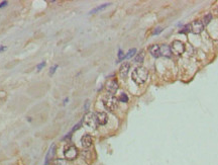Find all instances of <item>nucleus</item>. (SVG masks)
Wrapping results in <instances>:
<instances>
[{
	"label": "nucleus",
	"instance_id": "21",
	"mask_svg": "<svg viewBox=\"0 0 218 165\" xmlns=\"http://www.w3.org/2000/svg\"><path fill=\"white\" fill-rule=\"evenodd\" d=\"M123 59H125V55H124V53L121 51V50H119L118 51V60L119 61H122Z\"/></svg>",
	"mask_w": 218,
	"mask_h": 165
},
{
	"label": "nucleus",
	"instance_id": "15",
	"mask_svg": "<svg viewBox=\"0 0 218 165\" xmlns=\"http://www.w3.org/2000/svg\"><path fill=\"white\" fill-rule=\"evenodd\" d=\"M110 5V3H105V4H102V5H99V6H97L96 8H94V9H92L90 11V14H94V13H97V12H99V11H101V10H103V9H105L106 7H108Z\"/></svg>",
	"mask_w": 218,
	"mask_h": 165
},
{
	"label": "nucleus",
	"instance_id": "2",
	"mask_svg": "<svg viewBox=\"0 0 218 165\" xmlns=\"http://www.w3.org/2000/svg\"><path fill=\"white\" fill-rule=\"evenodd\" d=\"M102 103L109 112H114L118 107V99L113 94H106L102 97Z\"/></svg>",
	"mask_w": 218,
	"mask_h": 165
},
{
	"label": "nucleus",
	"instance_id": "17",
	"mask_svg": "<svg viewBox=\"0 0 218 165\" xmlns=\"http://www.w3.org/2000/svg\"><path fill=\"white\" fill-rule=\"evenodd\" d=\"M135 53H136V49H130L129 51L127 52V54L125 55V58L126 59H129V58H131V57H133L135 55Z\"/></svg>",
	"mask_w": 218,
	"mask_h": 165
},
{
	"label": "nucleus",
	"instance_id": "6",
	"mask_svg": "<svg viewBox=\"0 0 218 165\" xmlns=\"http://www.w3.org/2000/svg\"><path fill=\"white\" fill-rule=\"evenodd\" d=\"M190 25H191V32L196 34L202 33L204 29V25L201 20H195Z\"/></svg>",
	"mask_w": 218,
	"mask_h": 165
},
{
	"label": "nucleus",
	"instance_id": "11",
	"mask_svg": "<svg viewBox=\"0 0 218 165\" xmlns=\"http://www.w3.org/2000/svg\"><path fill=\"white\" fill-rule=\"evenodd\" d=\"M81 144L84 148H89L92 146L93 144V138L91 137L90 135H84L82 137V139H81Z\"/></svg>",
	"mask_w": 218,
	"mask_h": 165
},
{
	"label": "nucleus",
	"instance_id": "25",
	"mask_svg": "<svg viewBox=\"0 0 218 165\" xmlns=\"http://www.w3.org/2000/svg\"><path fill=\"white\" fill-rule=\"evenodd\" d=\"M162 29H160V28H158V29H156V30H155V32H154V34H159L160 32H162Z\"/></svg>",
	"mask_w": 218,
	"mask_h": 165
},
{
	"label": "nucleus",
	"instance_id": "7",
	"mask_svg": "<svg viewBox=\"0 0 218 165\" xmlns=\"http://www.w3.org/2000/svg\"><path fill=\"white\" fill-rule=\"evenodd\" d=\"M118 89V83L116 80H109L108 82L106 83V90L108 91L110 94H114Z\"/></svg>",
	"mask_w": 218,
	"mask_h": 165
},
{
	"label": "nucleus",
	"instance_id": "20",
	"mask_svg": "<svg viewBox=\"0 0 218 165\" xmlns=\"http://www.w3.org/2000/svg\"><path fill=\"white\" fill-rule=\"evenodd\" d=\"M119 100L121 102H127L128 101V96H127V94H125V93H121L120 94V96H119Z\"/></svg>",
	"mask_w": 218,
	"mask_h": 165
},
{
	"label": "nucleus",
	"instance_id": "22",
	"mask_svg": "<svg viewBox=\"0 0 218 165\" xmlns=\"http://www.w3.org/2000/svg\"><path fill=\"white\" fill-rule=\"evenodd\" d=\"M57 68H58V65H55V66H53V67H51V69H49V75H53V73L56 72V70H57Z\"/></svg>",
	"mask_w": 218,
	"mask_h": 165
},
{
	"label": "nucleus",
	"instance_id": "5",
	"mask_svg": "<svg viewBox=\"0 0 218 165\" xmlns=\"http://www.w3.org/2000/svg\"><path fill=\"white\" fill-rule=\"evenodd\" d=\"M171 51L177 56L182 55L185 52V45L181 41H174L171 45Z\"/></svg>",
	"mask_w": 218,
	"mask_h": 165
},
{
	"label": "nucleus",
	"instance_id": "12",
	"mask_svg": "<svg viewBox=\"0 0 218 165\" xmlns=\"http://www.w3.org/2000/svg\"><path fill=\"white\" fill-rule=\"evenodd\" d=\"M148 52L151 53V55L155 58H158L160 57V46L159 45H152L150 48H148Z\"/></svg>",
	"mask_w": 218,
	"mask_h": 165
},
{
	"label": "nucleus",
	"instance_id": "1",
	"mask_svg": "<svg viewBox=\"0 0 218 165\" xmlns=\"http://www.w3.org/2000/svg\"><path fill=\"white\" fill-rule=\"evenodd\" d=\"M131 78L133 80V82H135L137 85H141V84L145 83L148 78L147 69L143 66L135 67V70L131 73Z\"/></svg>",
	"mask_w": 218,
	"mask_h": 165
},
{
	"label": "nucleus",
	"instance_id": "4",
	"mask_svg": "<svg viewBox=\"0 0 218 165\" xmlns=\"http://www.w3.org/2000/svg\"><path fill=\"white\" fill-rule=\"evenodd\" d=\"M83 122L87 127H89L91 129H96L98 127L96 116H95L94 113H87L85 116H84Z\"/></svg>",
	"mask_w": 218,
	"mask_h": 165
},
{
	"label": "nucleus",
	"instance_id": "10",
	"mask_svg": "<svg viewBox=\"0 0 218 165\" xmlns=\"http://www.w3.org/2000/svg\"><path fill=\"white\" fill-rule=\"evenodd\" d=\"M160 55L163 57H166V58H170L172 55V51H171V47L168 45H162L160 46Z\"/></svg>",
	"mask_w": 218,
	"mask_h": 165
},
{
	"label": "nucleus",
	"instance_id": "13",
	"mask_svg": "<svg viewBox=\"0 0 218 165\" xmlns=\"http://www.w3.org/2000/svg\"><path fill=\"white\" fill-rule=\"evenodd\" d=\"M55 153H56V145L53 144V145L51 146V148H49V152H48L47 156H45V165H47V164L49 163V161L53 158V155H55Z\"/></svg>",
	"mask_w": 218,
	"mask_h": 165
},
{
	"label": "nucleus",
	"instance_id": "18",
	"mask_svg": "<svg viewBox=\"0 0 218 165\" xmlns=\"http://www.w3.org/2000/svg\"><path fill=\"white\" fill-rule=\"evenodd\" d=\"M53 165H66V160L65 159H56L53 161Z\"/></svg>",
	"mask_w": 218,
	"mask_h": 165
},
{
	"label": "nucleus",
	"instance_id": "26",
	"mask_svg": "<svg viewBox=\"0 0 218 165\" xmlns=\"http://www.w3.org/2000/svg\"><path fill=\"white\" fill-rule=\"evenodd\" d=\"M4 50H6V47H4V46H1V47H0V52L4 51Z\"/></svg>",
	"mask_w": 218,
	"mask_h": 165
},
{
	"label": "nucleus",
	"instance_id": "19",
	"mask_svg": "<svg viewBox=\"0 0 218 165\" xmlns=\"http://www.w3.org/2000/svg\"><path fill=\"white\" fill-rule=\"evenodd\" d=\"M191 32V25H187L186 26H184V28L182 29V30H180V33H188Z\"/></svg>",
	"mask_w": 218,
	"mask_h": 165
},
{
	"label": "nucleus",
	"instance_id": "23",
	"mask_svg": "<svg viewBox=\"0 0 218 165\" xmlns=\"http://www.w3.org/2000/svg\"><path fill=\"white\" fill-rule=\"evenodd\" d=\"M45 66V62H41V63L40 65H37V67H36V69H37V70H39V71H40V70H41V69H43V68H44Z\"/></svg>",
	"mask_w": 218,
	"mask_h": 165
},
{
	"label": "nucleus",
	"instance_id": "24",
	"mask_svg": "<svg viewBox=\"0 0 218 165\" xmlns=\"http://www.w3.org/2000/svg\"><path fill=\"white\" fill-rule=\"evenodd\" d=\"M7 4H8V2H7V1H2L1 3H0V8H2V7H5Z\"/></svg>",
	"mask_w": 218,
	"mask_h": 165
},
{
	"label": "nucleus",
	"instance_id": "3",
	"mask_svg": "<svg viewBox=\"0 0 218 165\" xmlns=\"http://www.w3.org/2000/svg\"><path fill=\"white\" fill-rule=\"evenodd\" d=\"M64 156L66 160H74L78 157V149L74 145H68L64 149Z\"/></svg>",
	"mask_w": 218,
	"mask_h": 165
},
{
	"label": "nucleus",
	"instance_id": "14",
	"mask_svg": "<svg viewBox=\"0 0 218 165\" xmlns=\"http://www.w3.org/2000/svg\"><path fill=\"white\" fill-rule=\"evenodd\" d=\"M144 60V51L141 50V51L139 52V54H136L135 58V62L136 63H143Z\"/></svg>",
	"mask_w": 218,
	"mask_h": 165
},
{
	"label": "nucleus",
	"instance_id": "9",
	"mask_svg": "<svg viewBox=\"0 0 218 165\" xmlns=\"http://www.w3.org/2000/svg\"><path fill=\"white\" fill-rule=\"evenodd\" d=\"M129 69H130V64H129L128 62H125L121 65L120 69H119V75L121 78L125 79L126 77H127V75L129 73Z\"/></svg>",
	"mask_w": 218,
	"mask_h": 165
},
{
	"label": "nucleus",
	"instance_id": "8",
	"mask_svg": "<svg viewBox=\"0 0 218 165\" xmlns=\"http://www.w3.org/2000/svg\"><path fill=\"white\" fill-rule=\"evenodd\" d=\"M96 116V120H97V124L98 126H104L107 124L108 122V116H107L106 113H96L95 114Z\"/></svg>",
	"mask_w": 218,
	"mask_h": 165
},
{
	"label": "nucleus",
	"instance_id": "16",
	"mask_svg": "<svg viewBox=\"0 0 218 165\" xmlns=\"http://www.w3.org/2000/svg\"><path fill=\"white\" fill-rule=\"evenodd\" d=\"M211 20H212V15L210 14V13L206 14L205 16H204V18H203V25H207L209 22L211 21Z\"/></svg>",
	"mask_w": 218,
	"mask_h": 165
}]
</instances>
